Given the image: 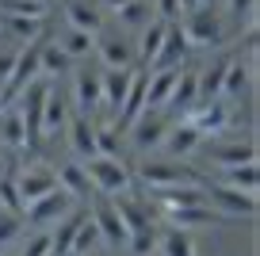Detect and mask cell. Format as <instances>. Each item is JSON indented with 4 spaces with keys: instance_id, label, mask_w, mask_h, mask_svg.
Masks as SVG:
<instances>
[{
    "instance_id": "cell-1",
    "label": "cell",
    "mask_w": 260,
    "mask_h": 256,
    "mask_svg": "<svg viewBox=\"0 0 260 256\" xmlns=\"http://www.w3.org/2000/svg\"><path fill=\"white\" fill-rule=\"evenodd\" d=\"M138 176L146 187H184V184H199V176H195L187 165H180V161H146V165L138 168Z\"/></svg>"
},
{
    "instance_id": "cell-2",
    "label": "cell",
    "mask_w": 260,
    "mask_h": 256,
    "mask_svg": "<svg viewBox=\"0 0 260 256\" xmlns=\"http://www.w3.org/2000/svg\"><path fill=\"white\" fill-rule=\"evenodd\" d=\"M88 180H92V187H100L107 195H122L130 187V168L122 165V157H92Z\"/></svg>"
},
{
    "instance_id": "cell-3",
    "label": "cell",
    "mask_w": 260,
    "mask_h": 256,
    "mask_svg": "<svg viewBox=\"0 0 260 256\" xmlns=\"http://www.w3.org/2000/svg\"><path fill=\"white\" fill-rule=\"evenodd\" d=\"M203 191H207V207H218L222 214L256 218V195L237 191V187H230V184H211V187H203Z\"/></svg>"
},
{
    "instance_id": "cell-4",
    "label": "cell",
    "mask_w": 260,
    "mask_h": 256,
    "mask_svg": "<svg viewBox=\"0 0 260 256\" xmlns=\"http://www.w3.org/2000/svg\"><path fill=\"white\" fill-rule=\"evenodd\" d=\"M187 122H191L199 134H222L226 126H234V111H230V100H207V104H195L187 111Z\"/></svg>"
},
{
    "instance_id": "cell-5",
    "label": "cell",
    "mask_w": 260,
    "mask_h": 256,
    "mask_svg": "<svg viewBox=\"0 0 260 256\" xmlns=\"http://www.w3.org/2000/svg\"><path fill=\"white\" fill-rule=\"evenodd\" d=\"M69 207H73V195L61 191V187H54V191L39 195L35 203H27L23 214H27L31 226H50V222H61V218L69 214Z\"/></svg>"
},
{
    "instance_id": "cell-6",
    "label": "cell",
    "mask_w": 260,
    "mask_h": 256,
    "mask_svg": "<svg viewBox=\"0 0 260 256\" xmlns=\"http://www.w3.org/2000/svg\"><path fill=\"white\" fill-rule=\"evenodd\" d=\"M165 130H169V119H165V107H146V111L138 115V119L130 122V142H134V149H153V145H161Z\"/></svg>"
},
{
    "instance_id": "cell-7",
    "label": "cell",
    "mask_w": 260,
    "mask_h": 256,
    "mask_svg": "<svg viewBox=\"0 0 260 256\" xmlns=\"http://www.w3.org/2000/svg\"><path fill=\"white\" fill-rule=\"evenodd\" d=\"M184 35H187V42L191 46H218L222 42V19L214 16V8H195V12H187V27H184Z\"/></svg>"
},
{
    "instance_id": "cell-8",
    "label": "cell",
    "mask_w": 260,
    "mask_h": 256,
    "mask_svg": "<svg viewBox=\"0 0 260 256\" xmlns=\"http://www.w3.org/2000/svg\"><path fill=\"white\" fill-rule=\"evenodd\" d=\"M191 54V42H187V35L180 31V27L169 23V31H165V42L161 50H157V57L149 61V69H180V61Z\"/></svg>"
},
{
    "instance_id": "cell-9",
    "label": "cell",
    "mask_w": 260,
    "mask_h": 256,
    "mask_svg": "<svg viewBox=\"0 0 260 256\" xmlns=\"http://www.w3.org/2000/svg\"><path fill=\"white\" fill-rule=\"evenodd\" d=\"M73 100L81 107V115H96L104 107V92H100V73L77 69L73 73Z\"/></svg>"
},
{
    "instance_id": "cell-10",
    "label": "cell",
    "mask_w": 260,
    "mask_h": 256,
    "mask_svg": "<svg viewBox=\"0 0 260 256\" xmlns=\"http://www.w3.org/2000/svg\"><path fill=\"white\" fill-rule=\"evenodd\" d=\"M92 222H96V230H100V241H107V245H115V248L126 245V222H122V214L115 210V203H100V207L92 210Z\"/></svg>"
},
{
    "instance_id": "cell-11",
    "label": "cell",
    "mask_w": 260,
    "mask_h": 256,
    "mask_svg": "<svg viewBox=\"0 0 260 256\" xmlns=\"http://www.w3.org/2000/svg\"><path fill=\"white\" fill-rule=\"evenodd\" d=\"M203 142V134L191 126V122H176V126H169L165 130V138H161V145H165V153H169L172 161H180V157H187V153H195V145Z\"/></svg>"
},
{
    "instance_id": "cell-12",
    "label": "cell",
    "mask_w": 260,
    "mask_h": 256,
    "mask_svg": "<svg viewBox=\"0 0 260 256\" xmlns=\"http://www.w3.org/2000/svg\"><path fill=\"white\" fill-rule=\"evenodd\" d=\"M65 130H69V145H73L77 157H96V126H92V115H73L65 119Z\"/></svg>"
},
{
    "instance_id": "cell-13",
    "label": "cell",
    "mask_w": 260,
    "mask_h": 256,
    "mask_svg": "<svg viewBox=\"0 0 260 256\" xmlns=\"http://www.w3.org/2000/svg\"><path fill=\"white\" fill-rule=\"evenodd\" d=\"M249 88H252V57L249 61H234V57H230L218 96L222 100H241V96H249Z\"/></svg>"
},
{
    "instance_id": "cell-14",
    "label": "cell",
    "mask_w": 260,
    "mask_h": 256,
    "mask_svg": "<svg viewBox=\"0 0 260 256\" xmlns=\"http://www.w3.org/2000/svg\"><path fill=\"white\" fill-rule=\"evenodd\" d=\"M57 187V176L50 172V168H31V172H23V176H16V191H19V203H35L39 195L54 191Z\"/></svg>"
},
{
    "instance_id": "cell-15",
    "label": "cell",
    "mask_w": 260,
    "mask_h": 256,
    "mask_svg": "<svg viewBox=\"0 0 260 256\" xmlns=\"http://www.w3.org/2000/svg\"><path fill=\"white\" fill-rule=\"evenodd\" d=\"M126 88H130V69H107V73H100V92H104V107H107V111L119 115Z\"/></svg>"
},
{
    "instance_id": "cell-16",
    "label": "cell",
    "mask_w": 260,
    "mask_h": 256,
    "mask_svg": "<svg viewBox=\"0 0 260 256\" xmlns=\"http://www.w3.org/2000/svg\"><path fill=\"white\" fill-rule=\"evenodd\" d=\"M149 69V65H146ZM180 69H149V80H146V107H165L169 104V92L176 84Z\"/></svg>"
},
{
    "instance_id": "cell-17",
    "label": "cell",
    "mask_w": 260,
    "mask_h": 256,
    "mask_svg": "<svg viewBox=\"0 0 260 256\" xmlns=\"http://www.w3.org/2000/svg\"><path fill=\"white\" fill-rule=\"evenodd\" d=\"M195 104H199V77H195V73H180L165 107H169V111H191Z\"/></svg>"
},
{
    "instance_id": "cell-18",
    "label": "cell",
    "mask_w": 260,
    "mask_h": 256,
    "mask_svg": "<svg viewBox=\"0 0 260 256\" xmlns=\"http://www.w3.org/2000/svg\"><path fill=\"white\" fill-rule=\"evenodd\" d=\"M169 222L176 226V230H199V226H214L218 222V210H211L207 203H195V207H180V210H172L169 214Z\"/></svg>"
},
{
    "instance_id": "cell-19",
    "label": "cell",
    "mask_w": 260,
    "mask_h": 256,
    "mask_svg": "<svg viewBox=\"0 0 260 256\" xmlns=\"http://www.w3.org/2000/svg\"><path fill=\"white\" fill-rule=\"evenodd\" d=\"M65 23L84 31V35H96L104 19H100V12L92 8L88 0H65Z\"/></svg>"
},
{
    "instance_id": "cell-20",
    "label": "cell",
    "mask_w": 260,
    "mask_h": 256,
    "mask_svg": "<svg viewBox=\"0 0 260 256\" xmlns=\"http://www.w3.org/2000/svg\"><path fill=\"white\" fill-rule=\"evenodd\" d=\"M252 161H256V145H252V142H234V145H218V149H211V165L214 168L252 165Z\"/></svg>"
},
{
    "instance_id": "cell-21",
    "label": "cell",
    "mask_w": 260,
    "mask_h": 256,
    "mask_svg": "<svg viewBox=\"0 0 260 256\" xmlns=\"http://www.w3.org/2000/svg\"><path fill=\"white\" fill-rule=\"evenodd\" d=\"M218 184H230V187H237V191L256 195V184H260L256 161H252V165H230V168H218Z\"/></svg>"
},
{
    "instance_id": "cell-22",
    "label": "cell",
    "mask_w": 260,
    "mask_h": 256,
    "mask_svg": "<svg viewBox=\"0 0 260 256\" xmlns=\"http://www.w3.org/2000/svg\"><path fill=\"white\" fill-rule=\"evenodd\" d=\"M57 187H61V191H69L73 199H88V187H92V180H88V168H84V165H77V161L61 165Z\"/></svg>"
},
{
    "instance_id": "cell-23",
    "label": "cell",
    "mask_w": 260,
    "mask_h": 256,
    "mask_svg": "<svg viewBox=\"0 0 260 256\" xmlns=\"http://www.w3.org/2000/svg\"><path fill=\"white\" fill-rule=\"evenodd\" d=\"M0 138H4V145H12V149H27V130H23L19 107H4V111H0Z\"/></svg>"
},
{
    "instance_id": "cell-24",
    "label": "cell",
    "mask_w": 260,
    "mask_h": 256,
    "mask_svg": "<svg viewBox=\"0 0 260 256\" xmlns=\"http://www.w3.org/2000/svg\"><path fill=\"white\" fill-rule=\"evenodd\" d=\"M84 222V214H65L61 226L50 233V256H69L73 248V237H77V226Z\"/></svg>"
},
{
    "instance_id": "cell-25",
    "label": "cell",
    "mask_w": 260,
    "mask_h": 256,
    "mask_svg": "<svg viewBox=\"0 0 260 256\" xmlns=\"http://www.w3.org/2000/svg\"><path fill=\"white\" fill-rule=\"evenodd\" d=\"M96 54L104 61V69H130V46L122 39H100Z\"/></svg>"
},
{
    "instance_id": "cell-26",
    "label": "cell",
    "mask_w": 260,
    "mask_h": 256,
    "mask_svg": "<svg viewBox=\"0 0 260 256\" xmlns=\"http://www.w3.org/2000/svg\"><path fill=\"white\" fill-rule=\"evenodd\" d=\"M115 210H119V214H122V222H126V237H130V230L153 226V207H149L146 199H126V203H119Z\"/></svg>"
},
{
    "instance_id": "cell-27",
    "label": "cell",
    "mask_w": 260,
    "mask_h": 256,
    "mask_svg": "<svg viewBox=\"0 0 260 256\" xmlns=\"http://www.w3.org/2000/svg\"><path fill=\"white\" fill-rule=\"evenodd\" d=\"M161 237V248L165 256H195V241L187 230H176V226H169L165 233H157Z\"/></svg>"
},
{
    "instance_id": "cell-28",
    "label": "cell",
    "mask_w": 260,
    "mask_h": 256,
    "mask_svg": "<svg viewBox=\"0 0 260 256\" xmlns=\"http://www.w3.org/2000/svg\"><path fill=\"white\" fill-rule=\"evenodd\" d=\"M69 61H73V57L65 54L57 42H46V46H39V73H50V77H57V73L69 69Z\"/></svg>"
},
{
    "instance_id": "cell-29",
    "label": "cell",
    "mask_w": 260,
    "mask_h": 256,
    "mask_svg": "<svg viewBox=\"0 0 260 256\" xmlns=\"http://www.w3.org/2000/svg\"><path fill=\"white\" fill-rule=\"evenodd\" d=\"M65 100L57 92H46V104H42V134H54V130L65 126Z\"/></svg>"
},
{
    "instance_id": "cell-30",
    "label": "cell",
    "mask_w": 260,
    "mask_h": 256,
    "mask_svg": "<svg viewBox=\"0 0 260 256\" xmlns=\"http://www.w3.org/2000/svg\"><path fill=\"white\" fill-rule=\"evenodd\" d=\"M165 31H169L165 19H153V23L146 27V35H142V42H138V54H142V61H146V65L157 57V50H161V42H165Z\"/></svg>"
},
{
    "instance_id": "cell-31",
    "label": "cell",
    "mask_w": 260,
    "mask_h": 256,
    "mask_svg": "<svg viewBox=\"0 0 260 256\" xmlns=\"http://www.w3.org/2000/svg\"><path fill=\"white\" fill-rule=\"evenodd\" d=\"M57 46H61L69 57H84V54H92V46H96V35H84V31H77V27H65V35H61Z\"/></svg>"
},
{
    "instance_id": "cell-32",
    "label": "cell",
    "mask_w": 260,
    "mask_h": 256,
    "mask_svg": "<svg viewBox=\"0 0 260 256\" xmlns=\"http://www.w3.org/2000/svg\"><path fill=\"white\" fill-rule=\"evenodd\" d=\"M96 245H100V230H96V222H92V214H84V222L77 226V237H73L69 256H84V252H92Z\"/></svg>"
},
{
    "instance_id": "cell-33",
    "label": "cell",
    "mask_w": 260,
    "mask_h": 256,
    "mask_svg": "<svg viewBox=\"0 0 260 256\" xmlns=\"http://www.w3.org/2000/svg\"><path fill=\"white\" fill-rule=\"evenodd\" d=\"M0 27H8L16 39H27V42H35L42 35V19H27V16H0Z\"/></svg>"
},
{
    "instance_id": "cell-34",
    "label": "cell",
    "mask_w": 260,
    "mask_h": 256,
    "mask_svg": "<svg viewBox=\"0 0 260 256\" xmlns=\"http://www.w3.org/2000/svg\"><path fill=\"white\" fill-rule=\"evenodd\" d=\"M50 4H35V0H0V16H27V19H46Z\"/></svg>"
},
{
    "instance_id": "cell-35",
    "label": "cell",
    "mask_w": 260,
    "mask_h": 256,
    "mask_svg": "<svg viewBox=\"0 0 260 256\" xmlns=\"http://www.w3.org/2000/svg\"><path fill=\"white\" fill-rule=\"evenodd\" d=\"M122 134L115 126H96V157H119Z\"/></svg>"
},
{
    "instance_id": "cell-36",
    "label": "cell",
    "mask_w": 260,
    "mask_h": 256,
    "mask_svg": "<svg viewBox=\"0 0 260 256\" xmlns=\"http://www.w3.org/2000/svg\"><path fill=\"white\" fill-rule=\"evenodd\" d=\"M126 245L134 248V256H149L157 245V226H142V230H130Z\"/></svg>"
},
{
    "instance_id": "cell-37",
    "label": "cell",
    "mask_w": 260,
    "mask_h": 256,
    "mask_svg": "<svg viewBox=\"0 0 260 256\" xmlns=\"http://www.w3.org/2000/svg\"><path fill=\"white\" fill-rule=\"evenodd\" d=\"M19 230H23V218H19V210L0 207V248L12 245V241L19 237Z\"/></svg>"
},
{
    "instance_id": "cell-38",
    "label": "cell",
    "mask_w": 260,
    "mask_h": 256,
    "mask_svg": "<svg viewBox=\"0 0 260 256\" xmlns=\"http://www.w3.org/2000/svg\"><path fill=\"white\" fill-rule=\"evenodd\" d=\"M115 16H119V23L138 27V23H146V19H149V8L142 4V0H130V4H122V8L115 12Z\"/></svg>"
},
{
    "instance_id": "cell-39",
    "label": "cell",
    "mask_w": 260,
    "mask_h": 256,
    "mask_svg": "<svg viewBox=\"0 0 260 256\" xmlns=\"http://www.w3.org/2000/svg\"><path fill=\"white\" fill-rule=\"evenodd\" d=\"M180 16H184V12H180V0H157V19H165V23H176Z\"/></svg>"
},
{
    "instance_id": "cell-40",
    "label": "cell",
    "mask_w": 260,
    "mask_h": 256,
    "mask_svg": "<svg viewBox=\"0 0 260 256\" xmlns=\"http://www.w3.org/2000/svg\"><path fill=\"white\" fill-rule=\"evenodd\" d=\"M46 252H50V233H39V237L27 241V248L19 256H46Z\"/></svg>"
},
{
    "instance_id": "cell-41",
    "label": "cell",
    "mask_w": 260,
    "mask_h": 256,
    "mask_svg": "<svg viewBox=\"0 0 260 256\" xmlns=\"http://www.w3.org/2000/svg\"><path fill=\"white\" fill-rule=\"evenodd\" d=\"M252 8H256V0H230V16L234 19H249Z\"/></svg>"
},
{
    "instance_id": "cell-42",
    "label": "cell",
    "mask_w": 260,
    "mask_h": 256,
    "mask_svg": "<svg viewBox=\"0 0 260 256\" xmlns=\"http://www.w3.org/2000/svg\"><path fill=\"white\" fill-rule=\"evenodd\" d=\"M12 65H16V54H0V84H4V80H8Z\"/></svg>"
},
{
    "instance_id": "cell-43",
    "label": "cell",
    "mask_w": 260,
    "mask_h": 256,
    "mask_svg": "<svg viewBox=\"0 0 260 256\" xmlns=\"http://www.w3.org/2000/svg\"><path fill=\"white\" fill-rule=\"evenodd\" d=\"M195 8H203V0H180V12H184V16L195 12Z\"/></svg>"
},
{
    "instance_id": "cell-44",
    "label": "cell",
    "mask_w": 260,
    "mask_h": 256,
    "mask_svg": "<svg viewBox=\"0 0 260 256\" xmlns=\"http://www.w3.org/2000/svg\"><path fill=\"white\" fill-rule=\"evenodd\" d=\"M100 4H104V8H111V12H119L122 4H130V0H100Z\"/></svg>"
},
{
    "instance_id": "cell-45",
    "label": "cell",
    "mask_w": 260,
    "mask_h": 256,
    "mask_svg": "<svg viewBox=\"0 0 260 256\" xmlns=\"http://www.w3.org/2000/svg\"><path fill=\"white\" fill-rule=\"evenodd\" d=\"M35 4H50V0H35Z\"/></svg>"
},
{
    "instance_id": "cell-46",
    "label": "cell",
    "mask_w": 260,
    "mask_h": 256,
    "mask_svg": "<svg viewBox=\"0 0 260 256\" xmlns=\"http://www.w3.org/2000/svg\"><path fill=\"white\" fill-rule=\"evenodd\" d=\"M0 31H4V27H0Z\"/></svg>"
},
{
    "instance_id": "cell-47",
    "label": "cell",
    "mask_w": 260,
    "mask_h": 256,
    "mask_svg": "<svg viewBox=\"0 0 260 256\" xmlns=\"http://www.w3.org/2000/svg\"><path fill=\"white\" fill-rule=\"evenodd\" d=\"M0 256H4V252H0Z\"/></svg>"
},
{
    "instance_id": "cell-48",
    "label": "cell",
    "mask_w": 260,
    "mask_h": 256,
    "mask_svg": "<svg viewBox=\"0 0 260 256\" xmlns=\"http://www.w3.org/2000/svg\"><path fill=\"white\" fill-rule=\"evenodd\" d=\"M46 256H50V252H46Z\"/></svg>"
}]
</instances>
